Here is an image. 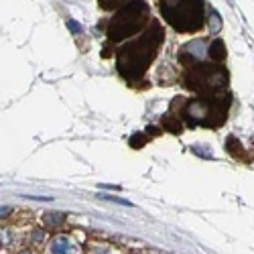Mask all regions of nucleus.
<instances>
[{
    "label": "nucleus",
    "mask_w": 254,
    "mask_h": 254,
    "mask_svg": "<svg viewBox=\"0 0 254 254\" xmlns=\"http://www.w3.org/2000/svg\"><path fill=\"white\" fill-rule=\"evenodd\" d=\"M124 0H100V4H102V8H106V10H112L114 6H118V4H122Z\"/></svg>",
    "instance_id": "nucleus-11"
},
{
    "label": "nucleus",
    "mask_w": 254,
    "mask_h": 254,
    "mask_svg": "<svg viewBox=\"0 0 254 254\" xmlns=\"http://www.w3.org/2000/svg\"><path fill=\"white\" fill-rule=\"evenodd\" d=\"M33 238H35V240H41V238H43V232H35Z\"/></svg>",
    "instance_id": "nucleus-15"
},
{
    "label": "nucleus",
    "mask_w": 254,
    "mask_h": 254,
    "mask_svg": "<svg viewBox=\"0 0 254 254\" xmlns=\"http://www.w3.org/2000/svg\"><path fill=\"white\" fill-rule=\"evenodd\" d=\"M10 207H0V218H6V216H10Z\"/></svg>",
    "instance_id": "nucleus-14"
},
{
    "label": "nucleus",
    "mask_w": 254,
    "mask_h": 254,
    "mask_svg": "<svg viewBox=\"0 0 254 254\" xmlns=\"http://www.w3.org/2000/svg\"><path fill=\"white\" fill-rule=\"evenodd\" d=\"M163 39H165V33L161 29V25L155 20L138 39L130 41L128 45H124L116 57V65H118L120 75L128 81L142 77L146 67H149L151 61L155 59L157 49L163 43Z\"/></svg>",
    "instance_id": "nucleus-1"
},
{
    "label": "nucleus",
    "mask_w": 254,
    "mask_h": 254,
    "mask_svg": "<svg viewBox=\"0 0 254 254\" xmlns=\"http://www.w3.org/2000/svg\"><path fill=\"white\" fill-rule=\"evenodd\" d=\"M63 218H65L63 214H55V211H51V214L45 216V224H47V226H59V224L63 222Z\"/></svg>",
    "instance_id": "nucleus-9"
},
{
    "label": "nucleus",
    "mask_w": 254,
    "mask_h": 254,
    "mask_svg": "<svg viewBox=\"0 0 254 254\" xmlns=\"http://www.w3.org/2000/svg\"><path fill=\"white\" fill-rule=\"evenodd\" d=\"M159 8L167 23L179 33H195L203 27L201 0H159Z\"/></svg>",
    "instance_id": "nucleus-2"
},
{
    "label": "nucleus",
    "mask_w": 254,
    "mask_h": 254,
    "mask_svg": "<svg viewBox=\"0 0 254 254\" xmlns=\"http://www.w3.org/2000/svg\"><path fill=\"white\" fill-rule=\"evenodd\" d=\"M67 27L71 29V33H73V35H79V33H83L81 25H77V23H75V20H67Z\"/></svg>",
    "instance_id": "nucleus-13"
},
{
    "label": "nucleus",
    "mask_w": 254,
    "mask_h": 254,
    "mask_svg": "<svg viewBox=\"0 0 254 254\" xmlns=\"http://www.w3.org/2000/svg\"><path fill=\"white\" fill-rule=\"evenodd\" d=\"M228 110H230V96H222L216 100L197 98L187 104L183 114L189 126H220L226 120Z\"/></svg>",
    "instance_id": "nucleus-4"
},
{
    "label": "nucleus",
    "mask_w": 254,
    "mask_h": 254,
    "mask_svg": "<svg viewBox=\"0 0 254 254\" xmlns=\"http://www.w3.org/2000/svg\"><path fill=\"white\" fill-rule=\"evenodd\" d=\"M20 254H31V252H27V250H25V252H20Z\"/></svg>",
    "instance_id": "nucleus-16"
},
{
    "label": "nucleus",
    "mask_w": 254,
    "mask_h": 254,
    "mask_svg": "<svg viewBox=\"0 0 254 254\" xmlns=\"http://www.w3.org/2000/svg\"><path fill=\"white\" fill-rule=\"evenodd\" d=\"M100 197H102V199H110V201H116V203H120V205H132L130 201H126V199H120V197H114V195H104V193H102Z\"/></svg>",
    "instance_id": "nucleus-12"
},
{
    "label": "nucleus",
    "mask_w": 254,
    "mask_h": 254,
    "mask_svg": "<svg viewBox=\"0 0 254 254\" xmlns=\"http://www.w3.org/2000/svg\"><path fill=\"white\" fill-rule=\"evenodd\" d=\"M193 69L185 75L187 88H191L199 94H211L220 92L228 86V73L220 65H209V63L193 61Z\"/></svg>",
    "instance_id": "nucleus-5"
},
{
    "label": "nucleus",
    "mask_w": 254,
    "mask_h": 254,
    "mask_svg": "<svg viewBox=\"0 0 254 254\" xmlns=\"http://www.w3.org/2000/svg\"><path fill=\"white\" fill-rule=\"evenodd\" d=\"M146 20H149V4H146L144 0H132L130 4L122 6L110 20L108 37H110V41L118 43V41L132 37L138 31H142Z\"/></svg>",
    "instance_id": "nucleus-3"
},
{
    "label": "nucleus",
    "mask_w": 254,
    "mask_h": 254,
    "mask_svg": "<svg viewBox=\"0 0 254 254\" xmlns=\"http://www.w3.org/2000/svg\"><path fill=\"white\" fill-rule=\"evenodd\" d=\"M191 151H193V153H197L199 157H205V159H211V157H214L209 151H205V149H203V144H193V146H191Z\"/></svg>",
    "instance_id": "nucleus-10"
},
{
    "label": "nucleus",
    "mask_w": 254,
    "mask_h": 254,
    "mask_svg": "<svg viewBox=\"0 0 254 254\" xmlns=\"http://www.w3.org/2000/svg\"><path fill=\"white\" fill-rule=\"evenodd\" d=\"M49 252L51 254H79V246L69 238V236H55L49 242Z\"/></svg>",
    "instance_id": "nucleus-6"
},
{
    "label": "nucleus",
    "mask_w": 254,
    "mask_h": 254,
    "mask_svg": "<svg viewBox=\"0 0 254 254\" xmlns=\"http://www.w3.org/2000/svg\"><path fill=\"white\" fill-rule=\"evenodd\" d=\"M226 151H230L236 159H244V157H246V155L242 153V144H240L234 136H230V138L226 140Z\"/></svg>",
    "instance_id": "nucleus-8"
},
{
    "label": "nucleus",
    "mask_w": 254,
    "mask_h": 254,
    "mask_svg": "<svg viewBox=\"0 0 254 254\" xmlns=\"http://www.w3.org/2000/svg\"><path fill=\"white\" fill-rule=\"evenodd\" d=\"M207 55L211 57V61H224V59H226V49H224V41L216 39L214 43L209 45V49H207Z\"/></svg>",
    "instance_id": "nucleus-7"
}]
</instances>
